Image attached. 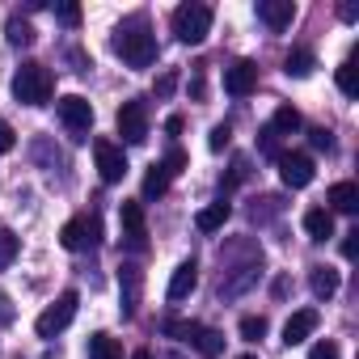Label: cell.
<instances>
[{"mask_svg": "<svg viewBox=\"0 0 359 359\" xmlns=\"http://www.w3.org/2000/svg\"><path fill=\"white\" fill-rule=\"evenodd\" d=\"M338 18H342V22H359V9H355V5H342Z\"/></svg>", "mask_w": 359, "mask_h": 359, "instance_id": "40", "label": "cell"}, {"mask_svg": "<svg viewBox=\"0 0 359 359\" xmlns=\"http://www.w3.org/2000/svg\"><path fill=\"white\" fill-rule=\"evenodd\" d=\"M271 127H275L279 135H292V131H300V110H296V106H279Z\"/></svg>", "mask_w": 359, "mask_h": 359, "instance_id": "24", "label": "cell"}, {"mask_svg": "<svg viewBox=\"0 0 359 359\" xmlns=\"http://www.w3.org/2000/svg\"><path fill=\"white\" fill-rule=\"evenodd\" d=\"M55 114H60V123H64L76 140H85V135H89V127H93V106H89L81 93L60 97V102H55Z\"/></svg>", "mask_w": 359, "mask_h": 359, "instance_id": "5", "label": "cell"}, {"mask_svg": "<svg viewBox=\"0 0 359 359\" xmlns=\"http://www.w3.org/2000/svg\"><path fill=\"white\" fill-rule=\"evenodd\" d=\"M325 203H330L334 212L355 216V212H359V187H355V182H334V187H330V195H325Z\"/></svg>", "mask_w": 359, "mask_h": 359, "instance_id": "15", "label": "cell"}, {"mask_svg": "<svg viewBox=\"0 0 359 359\" xmlns=\"http://www.w3.org/2000/svg\"><path fill=\"white\" fill-rule=\"evenodd\" d=\"M279 177H283L287 191H304V187L313 182V156H304V152H283V156H279Z\"/></svg>", "mask_w": 359, "mask_h": 359, "instance_id": "10", "label": "cell"}, {"mask_svg": "<svg viewBox=\"0 0 359 359\" xmlns=\"http://www.w3.org/2000/svg\"><path fill=\"white\" fill-rule=\"evenodd\" d=\"M5 30H9V43H13V47H30V43H34V26L22 22V18H9Z\"/></svg>", "mask_w": 359, "mask_h": 359, "instance_id": "25", "label": "cell"}, {"mask_svg": "<svg viewBox=\"0 0 359 359\" xmlns=\"http://www.w3.org/2000/svg\"><path fill=\"white\" fill-rule=\"evenodd\" d=\"M114 123H118V135L127 144H144L148 140V106L144 102H123Z\"/></svg>", "mask_w": 359, "mask_h": 359, "instance_id": "6", "label": "cell"}, {"mask_svg": "<svg viewBox=\"0 0 359 359\" xmlns=\"http://www.w3.org/2000/svg\"><path fill=\"white\" fill-rule=\"evenodd\" d=\"M169 359H177V355H169Z\"/></svg>", "mask_w": 359, "mask_h": 359, "instance_id": "44", "label": "cell"}, {"mask_svg": "<svg viewBox=\"0 0 359 359\" xmlns=\"http://www.w3.org/2000/svg\"><path fill=\"white\" fill-rule=\"evenodd\" d=\"M51 93H55L51 68H43V64H22V68L13 72V97H18L22 106H47Z\"/></svg>", "mask_w": 359, "mask_h": 359, "instance_id": "2", "label": "cell"}, {"mask_svg": "<svg viewBox=\"0 0 359 359\" xmlns=\"http://www.w3.org/2000/svg\"><path fill=\"white\" fill-rule=\"evenodd\" d=\"M258 89V64L254 60H237L233 68H224V93L229 97H250Z\"/></svg>", "mask_w": 359, "mask_h": 359, "instance_id": "11", "label": "cell"}, {"mask_svg": "<svg viewBox=\"0 0 359 359\" xmlns=\"http://www.w3.org/2000/svg\"><path fill=\"white\" fill-rule=\"evenodd\" d=\"M187 161H191V156H187L182 148H169V152H165V169H169L173 177H177V173H182V169H187Z\"/></svg>", "mask_w": 359, "mask_h": 359, "instance_id": "30", "label": "cell"}, {"mask_svg": "<svg viewBox=\"0 0 359 359\" xmlns=\"http://www.w3.org/2000/svg\"><path fill=\"white\" fill-rule=\"evenodd\" d=\"M5 321H13V309H9V296L0 292V325H5Z\"/></svg>", "mask_w": 359, "mask_h": 359, "instance_id": "39", "label": "cell"}, {"mask_svg": "<svg viewBox=\"0 0 359 359\" xmlns=\"http://www.w3.org/2000/svg\"><path fill=\"white\" fill-rule=\"evenodd\" d=\"M169 182H173V173L165 169V161H156V165L144 173V199H161V195L169 191Z\"/></svg>", "mask_w": 359, "mask_h": 359, "instance_id": "18", "label": "cell"}, {"mask_svg": "<svg viewBox=\"0 0 359 359\" xmlns=\"http://www.w3.org/2000/svg\"><path fill=\"white\" fill-rule=\"evenodd\" d=\"M173 85H177V76H173V72H165V76L156 81V97H169V93H173Z\"/></svg>", "mask_w": 359, "mask_h": 359, "instance_id": "37", "label": "cell"}, {"mask_svg": "<svg viewBox=\"0 0 359 359\" xmlns=\"http://www.w3.org/2000/svg\"><path fill=\"white\" fill-rule=\"evenodd\" d=\"M309 287H313V296H317V300H330V296L338 292V271H334V266H313Z\"/></svg>", "mask_w": 359, "mask_h": 359, "instance_id": "20", "label": "cell"}, {"mask_svg": "<svg viewBox=\"0 0 359 359\" xmlns=\"http://www.w3.org/2000/svg\"><path fill=\"white\" fill-rule=\"evenodd\" d=\"M241 359H258V355H241Z\"/></svg>", "mask_w": 359, "mask_h": 359, "instance_id": "43", "label": "cell"}, {"mask_svg": "<svg viewBox=\"0 0 359 359\" xmlns=\"http://www.w3.org/2000/svg\"><path fill=\"white\" fill-rule=\"evenodd\" d=\"M338 89H342L346 97L359 93V68H355V60H342V64H338Z\"/></svg>", "mask_w": 359, "mask_h": 359, "instance_id": "23", "label": "cell"}, {"mask_svg": "<svg viewBox=\"0 0 359 359\" xmlns=\"http://www.w3.org/2000/svg\"><path fill=\"white\" fill-rule=\"evenodd\" d=\"M229 140H233V127H229V123H220V127H212V140H208V144H212V152H224V148H229Z\"/></svg>", "mask_w": 359, "mask_h": 359, "instance_id": "31", "label": "cell"}, {"mask_svg": "<svg viewBox=\"0 0 359 359\" xmlns=\"http://www.w3.org/2000/svg\"><path fill=\"white\" fill-rule=\"evenodd\" d=\"M229 216H233V208L220 199V203H212V208H203V212L195 216V229H199V233H216V229H224Z\"/></svg>", "mask_w": 359, "mask_h": 359, "instance_id": "19", "label": "cell"}, {"mask_svg": "<svg viewBox=\"0 0 359 359\" xmlns=\"http://www.w3.org/2000/svg\"><path fill=\"white\" fill-rule=\"evenodd\" d=\"M309 140H313V148H317V152H334V135H330L325 127H313V131H309Z\"/></svg>", "mask_w": 359, "mask_h": 359, "instance_id": "34", "label": "cell"}, {"mask_svg": "<svg viewBox=\"0 0 359 359\" xmlns=\"http://www.w3.org/2000/svg\"><path fill=\"white\" fill-rule=\"evenodd\" d=\"M355 237H359V229L346 233V241H342V258H355V254H359V241H355Z\"/></svg>", "mask_w": 359, "mask_h": 359, "instance_id": "38", "label": "cell"}, {"mask_svg": "<svg viewBox=\"0 0 359 359\" xmlns=\"http://www.w3.org/2000/svg\"><path fill=\"white\" fill-rule=\"evenodd\" d=\"M55 18L72 30V26H81V5H55Z\"/></svg>", "mask_w": 359, "mask_h": 359, "instance_id": "33", "label": "cell"}, {"mask_svg": "<svg viewBox=\"0 0 359 359\" xmlns=\"http://www.w3.org/2000/svg\"><path fill=\"white\" fill-rule=\"evenodd\" d=\"M258 148H262L266 156H275V161H279V156H283V148H279V131H275V127H262V140H258Z\"/></svg>", "mask_w": 359, "mask_h": 359, "instance_id": "28", "label": "cell"}, {"mask_svg": "<svg viewBox=\"0 0 359 359\" xmlns=\"http://www.w3.org/2000/svg\"><path fill=\"white\" fill-rule=\"evenodd\" d=\"M309 359H342V351H338V342H330V338H321L313 351H309Z\"/></svg>", "mask_w": 359, "mask_h": 359, "instance_id": "32", "label": "cell"}, {"mask_svg": "<svg viewBox=\"0 0 359 359\" xmlns=\"http://www.w3.org/2000/svg\"><path fill=\"white\" fill-rule=\"evenodd\" d=\"M245 177H250V161H245V156H237V161H233V173H229V182H224V187H237V182H245Z\"/></svg>", "mask_w": 359, "mask_h": 359, "instance_id": "35", "label": "cell"}, {"mask_svg": "<svg viewBox=\"0 0 359 359\" xmlns=\"http://www.w3.org/2000/svg\"><path fill=\"white\" fill-rule=\"evenodd\" d=\"M304 233L313 241H330L334 237V212L330 208H309L304 212Z\"/></svg>", "mask_w": 359, "mask_h": 359, "instance_id": "16", "label": "cell"}, {"mask_svg": "<svg viewBox=\"0 0 359 359\" xmlns=\"http://www.w3.org/2000/svg\"><path fill=\"white\" fill-rule=\"evenodd\" d=\"M195 351H199L203 359H216V355L224 351V334H220V330H208V325H203V330L195 334Z\"/></svg>", "mask_w": 359, "mask_h": 359, "instance_id": "21", "label": "cell"}, {"mask_svg": "<svg viewBox=\"0 0 359 359\" xmlns=\"http://www.w3.org/2000/svg\"><path fill=\"white\" fill-rule=\"evenodd\" d=\"M76 304H81V296L68 287V292H60V300L51 304V309H43L39 313V321H34V330H39V338H55L60 330H68L72 325V317H76Z\"/></svg>", "mask_w": 359, "mask_h": 359, "instance_id": "4", "label": "cell"}, {"mask_svg": "<svg viewBox=\"0 0 359 359\" xmlns=\"http://www.w3.org/2000/svg\"><path fill=\"white\" fill-rule=\"evenodd\" d=\"M165 131H169V135H177V131H182V118L169 114V118H165Z\"/></svg>", "mask_w": 359, "mask_h": 359, "instance_id": "41", "label": "cell"}, {"mask_svg": "<svg viewBox=\"0 0 359 359\" xmlns=\"http://www.w3.org/2000/svg\"><path fill=\"white\" fill-rule=\"evenodd\" d=\"M89 359H123V346L110 334H93L89 338Z\"/></svg>", "mask_w": 359, "mask_h": 359, "instance_id": "22", "label": "cell"}, {"mask_svg": "<svg viewBox=\"0 0 359 359\" xmlns=\"http://www.w3.org/2000/svg\"><path fill=\"white\" fill-rule=\"evenodd\" d=\"M131 359H152V355H148V351H135V355H131Z\"/></svg>", "mask_w": 359, "mask_h": 359, "instance_id": "42", "label": "cell"}, {"mask_svg": "<svg viewBox=\"0 0 359 359\" xmlns=\"http://www.w3.org/2000/svg\"><path fill=\"white\" fill-rule=\"evenodd\" d=\"M313 68H317V55H313L309 47H292V51H287V60H283V72H287V76H296V81H304Z\"/></svg>", "mask_w": 359, "mask_h": 359, "instance_id": "17", "label": "cell"}, {"mask_svg": "<svg viewBox=\"0 0 359 359\" xmlns=\"http://www.w3.org/2000/svg\"><path fill=\"white\" fill-rule=\"evenodd\" d=\"M313 330H317V309H300V313L287 317V325H283V342H287V346H300Z\"/></svg>", "mask_w": 359, "mask_h": 359, "instance_id": "13", "label": "cell"}, {"mask_svg": "<svg viewBox=\"0 0 359 359\" xmlns=\"http://www.w3.org/2000/svg\"><path fill=\"white\" fill-rule=\"evenodd\" d=\"M118 220H123V237L131 250H144L148 245V220H144V203L140 199H123L118 208Z\"/></svg>", "mask_w": 359, "mask_h": 359, "instance_id": "8", "label": "cell"}, {"mask_svg": "<svg viewBox=\"0 0 359 359\" xmlns=\"http://www.w3.org/2000/svg\"><path fill=\"white\" fill-rule=\"evenodd\" d=\"M262 334H266V317H241V338L258 342Z\"/></svg>", "mask_w": 359, "mask_h": 359, "instance_id": "29", "label": "cell"}, {"mask_svg": "<svg viewBox=\"0 0 359 359\" xmlns=\"http://www.w3.org/2000/svg\"><path fill=\"white\" fill-rule=\"evenodd\" d=\"M93 161H97L102 182H123V177H127V156H123V148H118V144L97 140V144H93Z\"/></svg>", "mask_w": 359, "mask_h": 359, "instance_id": "9", "label": "cell"}, {"mask_svg": "<svg viewBox=\"0 0 359 359\" xmlns=\"http://www.w3.org/2000/svg\"><path fill=\"white\" fill-rule=\"evenodd\" d=\"M195 287H199V266H195V262H182V266L173 271V279H169V292H165V296H169V300H187Z\"/></svg>", "mask_w": 359, "mask_h": 359, "instance_id": "14", "label": "cell"}, {"mask_svg": "<svg viewBox=\"0 0 359 359\" xmlns=\"http://www.w3.org/2000/svg\"><path fill=\"white\" fill-rule=\"evenodd\" d=\"M114 51L123 55V64H131V68H148V64L156 60V39H152L148 22H144V18L123 22V26L114 30Z\"/></svg>", "mask_w": 359, "mask_h": 359, "instance_id": "1", "label": "cell"}, {"mask_svg": "<svg viewBox=\"0 0 359 359\" xmlns=\"http://www.w3.org/2000/svg\"><path fill=\"white\" fill-rule=\"evenodd\" d=\"M173 34H177V43H187V47L203 43L212 34V9L208 5H177L173 9Z\"/></svg>", "mask_w": 359, "mask_h": 359, "instance_id": "3", "label": "cell"}, {"mask_svg": "<svg viewBox=\"0 0 359 359\" xmlns=\"http://www.w3.org/2000/svg\"><path fill=\"white\" fill-rule=\"evenodd\" d=\"M97 233H102V229H97V216H72V220L60 229V245L76 254V250L97 245Z\"/></svg>", "mask_w": 359, "mask_h": 359, "instance_id": "7", "label": "cell"}, {"mask_svg": "<svg viewBox=\"0 0 359 359\" xmlns=\"http://www.w3.org/2000/svg\"><path fill=\"white\" fill-rule=\"evenodd\" d=\"M199 330H203L199 321H165V334H169V338H182V342H195Z\"/></svg>", "mask_w": 359, "mask_h": 359, "instance_id": "27", "label": "cell"}, {"mask_svg": "<svg viewBox=\"0 0 359 359\" xmlns=\"http://www.w3.org/2000/svg\"><path fill=\"white\" fill-rule=\"evenodd\" d=\"M13 258H18V233L13 229H0V271L13 266Z\"/></svg>", "mask_w": 359, "mask_h": 359, "instance_id": "26", "label": "cell"}, {"mask_svg": "<svg viewBox=\"0 0 359 359\" xmlns=\"http://www.w3.org/2000/svg\"><path fill=\"white\" fill-rule=\"evenodd\" d=\"M258 18L271 30H287L292 18H296V5H292V0H258Z\"/></svg>", "mask_w": 359, "mask_h": 359, "instance_id": "12", "label": "cell"}, {"mask_svg": "<svg viewBox=\"0 0 359 359\" xmlns=\"http://www.w3.org/2000/svg\"><path fill=\"white\" fill-rule=\"evenodd\" d=\"M18 148V135H13V127L0 118V152H13Z\"/></svg>", "mask_w": 359, "mask_h": 359, "instance_id": "36", "label": "cell"}]
</instances>
